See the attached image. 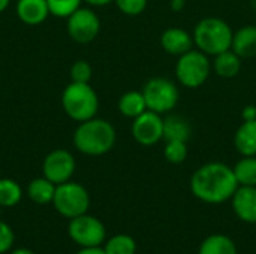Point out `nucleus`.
Segmentation results:
<instances>
[{
  "mask_svg": "<svg viewBox=\"0 0 256 254\" xmlns=\"http://www.w3.org/2000/svg\"><path fill=\"white\" fill-rule=\"evenodd\" d=\"M232 169L238 186L256 187V156L242 157Z\"/></svg>",
  "mask_w": 256,
  "mask_h": 254,
  "instance_id": "obj_22",
  "label": "nucleus"
},
{
  "mask_svg": "<svg viewBox=\"0 0 256 254\" xmlns=\"http://www.w3.org/2000/svg\"><path fill=\"white\" fill-rule=\"evenodd\" d=\"M184 6H186V0H171V3H170V7L174 12H180Z\"/></svg>",
  "mask_w": 256,
  "mask_h": 254,
  "instance_id": "obj_32",
  "label": "nucleus"
},
{
  "mask_svg": "<svg viewBox=\"0 0 256 254\" xmlns=\"http://www.w3.org/2000/svg\"><path fill=\"white\" fill-rule=\"evenodd\" d=\"M75 172V159L68 150L51 151L42 163V174L56 186L70 181Z\"/></svg>",
  "mask_w": 256,
  "mask_h": 254,
  "instance_id": "obj_11",
  "label": "nucleus"
},
{
  "mask_svg": "<svg viewBox=\"0 0 256 254\" xmlns=\"http://www.w3.org/2000/svg\"><path fill=\"white\" fill-rule=\"evenodd\" d=\"M21 199V187L9 178L0 180V207H14Z\"/></svg>",
  "mask_w": 256,
  "mask_h": 254,
  "instance_id": "obj_24",
  "label": "nucleus"
},
{
  "mask_svg": "<svg viewBox=\"0 0 256 254\" xmlns=\"http://www.w3.org/2000/svg\"><path fill=\"white\" fill-rule=\"evenodd\" d=\"M118 111L122 115L132 118V120L141 115L142 112H146L147 103H146L142 91L132 90V91H126L124 94H122V97L118 99Z\"/></svg>",
  "mask_w": 256,
  "mask_h": 254,
  "instance_id": "obj_19",
  "label": "nucleus"
},
{
  "mask_svg": "<svg viewBox=\"0 0 256 254\" xmlns=\"http://www.w3.org/2000/svg\"><path fill=\"white\" fill-rule=\"evenodd\" d=\"M231 49L242 58L256 57V25L248 24L234 31Z\"/></svg>",
  "mask_w": 256,
  "mask_h": 254,
  "instance_id": "obj_15",
  "label": "nucleus"
},
{
  "mask_svg": "<svg viewBox=\"0 0 256 254\" xmlns=\"http://www.w3.org/2000/svg\"><path fill=\"white\" fill-rule=\"evenodd\" d=\"M212 61L207 54L194 48L177 57L176 78L184 88H198L204 85L212 73Z\"/></svg>",
  "mask_w": 256,
  "mask_h": 254,
  "instance_id": "obj_5",
  "label": "nucleus"
},
{
  "mask_svg": "<svg viewBox=\"0 0 256 254\" xmlns=\"http://www.w3.org/2000/svg\"><path fill=\"white\" fill-rule=\"evenodd\" d=\"M252 4H254V7L256 9V0H252Z\"/></svg>",
  "mask_w": 256,
  "mask_h": 254,
  "instance_id": "obj_36",
  "label": "nucleus"
},
{
  "mask_svg": "<svg viewBox=\"0 0 256 254\" xmlns=\"http://www.w3.org/2000/svg\"><path fill=\"white\" fill-rule=\"evenodd\" d=\"M0 208H2V207H0Z\"/></svg>",
  "mask_w": 256,
  "mask_h": 254,
  "instance_id": "obj_37",
  "label": "nucleus"
},
{
  "mask_svg": "<svg viewBox=\"0 0 256 254\" xmlns=\"http://www.w3.org/2000/svg\"><path fill=\"white\" fill-rule=\"evenodd\" d=\"M56 184L51 183L50 180H46L45 177L42 178H36L33 180L28 187H27V193H28V198L34 202V204H39V205H45V204H50L52 202L54 199V193H56Z\"/></svg>",
  "mask_w": 256,
  "mask_h": 254,
  "instance_id": "obj_21",
  "label": "nucleus"
},
{
  "mask_svg": "<svg viewBox=\"0 0 256 254\" xmlns=\"http://www.w3.org/2000/svg\"><path fill=\"white\" fill-rule=\"evenodd\" d=\"M159 42L162 49L174 57H180L184 52L195 48L192 33L182 27H168L166 30L162 31Z\"/></svg>",
  "mask_w": 256,
  "mask_h": 254,
  "instance_id": "obj_12",
  "label": "nucleus"
},
{
  "mask_svg": "<svg viewBox=\"0 0 256 254\" xmlns=\"http://www.w3.org/2000/svg\"><path fill=\"white\" fill-rule=\"evenodd\" d=\"M104 250L106 254H135L136 253V243L132 237L120 234V235L112 237L106 243Z\"/></svg>",
  "mask_w": 256,
  "mask_h": 254,
  "instance_id": "obj_23",
  "label": "nucleus"
},
{
  "mask_svg": "<svg viewBox=\"0 0 256 254\" xmlns=\"http://www.w3.org/2000/svg\"><path fill=\"white\" fill-rule=\"evenodd\" d=\"M237 189L234 169L222 162L206 163L190 177V192L204 204L218 205L231 201Z\"/></svg>",
  "mask_w": 256,
  "mask_h": 254,
  "instance_id": "obj_1",
  "label": "nucleus"
},
{
  "mask_svg": "<svg viewBox=\"0 0 256 254\" xmlns=\"http://www.w3.org/2000/svg\"><path fill=\"white\" fill-rule=\"evenodd\" d=\"M10 254H34V253H32V252H30V250H27V249H18V250L12 252Z\"/></svg>",
  "mask_w": 256,
  "mask_h": 254,
  "instance_id": "obj_34",
  "label": "nucleus"
},
{
  "mask_svg": "<svg viewBox=\"0 0 256 254\" xmlns=\"http://www.w3.org/2000/svg\"><path fill=\"white\" fill-rule=\"evenodd\" d=\"M76 254H106L104 249L100 247H84L82 250H80Z\"/></svg>",
  "mask_w": 256,
  "mask_h": 254,
  "instance_id": "obj_31",
  "label": "nucleus"
},
{
  "mask_svg": "<svg viewBox=\"0 0 256 254\" xmlns=\"http://www.w3.org/2000/svg\"><path fill=\"white\" fill-rule=\"evenodd\" d=\"M132 138L142 147H153L164 139V117L158 112L147 109L130 126Z\"/></svg>",
  "mask_w": 256,
  "mask_h": 254,
  "instance_id": "obj_10",
  "label": "nucleus"
},
{
  "mask_svg": "<svg viewBox=\"0 0 256 254\" xmlns=\"http://www.w3.org/2000/svg\"><path fill=\"white\" fill-rule=\"evenodd\" d=\"M52 204L63 217L75 219L87 213L90 207V196L81 184L66 181L56 187Z\"/></svg>",
  "mask_w": 256,
  "mask_h": 254,
  "instance_id": "obj_7",
  "label": "nucleus"
},
{
  "mask_svg": "<svg viewBox=\"0 0 256 254\" xmlns=\"http://www.w3.org/2000/svg\"><path fill=\"white\" fill-rule=\"evenodd\" d=\"M70 238L81 247H99L105 241V226L96 217L82 214L70 219Z\"/></svg>",
  "mask_w": 256,
  "mask_h": 254,
  "instance_id": "obj_9",
  "label": "nucleus"
},
{
  "mask_svg": "<svg viewBox=\"0 0 256 254\" xmlns=\"http://www.w3.org/2000/svg\"><path fill=\"white\" fill-rule=\"evenodd\" d=\"M242 63H243V58L240 55H237L232 49H228V51H224V52L214 55V58L212 61V69L214 70V73L218 76L231 79L240 73Z\"/></svg>",
  "mask_w": 256,
  "mask_h": 254,
  "instance_id": "obj_17",
  "label": "nucleus"
},
{
  "mask_svg": "<svg viewBox=\"0 0 256 254\" xmlns=\"http://www.w3.org/2000/svg\"><path fill=\"white\" fill-rule=\"evenodd\" d=\"M186 1H188V0H186Z\"/></svg>",
  "mask_w": 256,
  "mask_h": 254,
  "instance_id": "obj_38",
  "label": "nucleus"
},
{
  "mask_svg": "<svg viewBox=\"0 0 256 254\" xmlns=\"http://www.w3.org/2000/svg\"><path fill=\"white\" fill-rule=\"evenodd\" d=\"M12 244H14V232H12V229L6 223L0 222V253L8 252L12 247Z\"/></svg>",
  "mask_w": 256,
  "mask_h": 254,
  "instance_id": "obj_29",
  "label": "nucleus"
},
{
  "mask_svg": "<svg viewBox=\"0 0 256 254\" xmlns=\"http://www.w3.org/2000/svg\"><path fill=\"white\" fill-rule=\"evenodd\" d=\"M114 3L122 13L128 16H138L146 10L148 0H114Z\"/></svg>",
  "mask_w": 256,
  "mask_h": 254,
  "instance_id": "obj_28",
  "label": "nucleus"
},
{
  "mask_svg": "<svg viewBox=\"0 0 256 254\" xmlns=\"http://www.w3.org/2000/svg\"><path fill=\"white\" fill-rule=\"evenodd\" d=\"M188 142L183 141H165L164 156L168 163L180 165L188 159Z\"/></svg>",
  "mask_w": 256,
  "mask_h": 254,
  "instance_id": "obj_25",
  "label": "nucleus"
},
{
  "mask_svg": "<svg viewBox=\"0 0 256 254\" xmlns=\"http://www.w3.org/2000/svg\"><path fill=\"white\" fill-rule=\"evenodd\" d=\"M192 36L196 49L208 57H214L231 49L234 31L225 19L219 16H206L195 24Z\"/></svg>",
  "mask_w": 256,
  "mask_h": 254,
  "instance_id": "obj_3",
  "label": "nucleus"
},
{
  "mask_svg": "<svg viewBox=\"0 0 256 254\" xmlns=\"http://www.w3.org/2000/svg\"><path fill=\"white\" fill-rule=\"evenodd\" d=\"M231 201L232 210L242 222L249 225L256 223V187L238 186Z\"/></svg>",
  "mask_w": 256,
  "mask_h": 254,
  "instance_id": "obj_13",
  "label": "nucleus"
},
{
  "mask_svg": "<svg viewBox=\"0 0 256 254\" xmlns=\"http://www.w3.org/2000/svg\"><path fill=\"white\" fill-rule=\"evenodd\" d=\"M62 105L69 118L82 123L96 117L99 97L90 84L70 82L62 94Z\"/></svg>",
  "mask_w": 256,
  "mask_h": 254,
  "instance_id": "obj_4",
  "label": "nucleus"
},
{
  "mask_svg": "<svg viewBox=\"0 0 256 254\" xmlns=\"http://www.w3.org/2000/svg\"><path fill=\"white\" fill-rule=\"evenodd\" d=\"M82 0H46L50 13L57 18H68L78 7H81Z\"/></svg>",
  "mask_w": 256,
  "mask_h": 254,
  "instance_id": "obj_26",
  "label": "nucleus"
},
{
  "mask_svg": "<svg viewBox=\"0 0 256 254\" xmlns=\"http://www.w3.org/2000/svg\"><path fill=\"white\" fill-rule=\"evenodd\" d=\"M142 94L147 103V109L160 115L170 114L180 100L177 84L165 76L150 78L142 88Z\"/></svg>",
  "mask_w": 256,
  "mask_h": 254,
  "instance_id": "obj_6",
  "label": "nucleus"
},
{
  "mask_svg": "<svg viewBox=\"0 0 256 254\" xmlns=\"http://www.w3.org/2000/svg\"><path fill=\"white\" fill-rule=\"evenodd\" d=\"M234 147L243 157L256 156V120L243 121L234 133Z\"/></svg>",
  "mask_w": 256,
  "mask_h": 254,
  "instance_id": "obj_16",
  "label": "nucleus"
},
{
  "mask_svg": "<svg viewBox=\"0 0 256 254\" xmlns=\"http://www.w3.org/2000/svg\"><path fill=\"white\" fill-rule=\"evenodd\" d=\"M15 10L20 21L27 25L42 24L51 15L46 0H18Z\"/></svg>",
  "mask_w": 256,
  "mask_h": 254,
  "instance_id": "obj_14",
  "label": "nucleus"
},
{
  "mask_svg": "<svg viewBox=\"0 0 256 254\" xmlns=\"http://www.w3.org/2000/svg\"><path fill=\"white\" fill-rule=\"evenodd\" d=\"M93 75V69L88 61L86 60H78L70 66V79L72 82H82L88 84Z\"/></svg>",
  "mask_w": 256,
  "mask_h": 254,
  "instance_id": "obj_27",
  "label": "nucleus"
},
{
  "mask_svg": "<svg viewBox=\"0 0 256 254\" xmlns=\"http://www.w3.org/2000/svg\"><path fill=\"white\" fill-rule=\"evenodd\" d=\"M9 1L10 0H0V12H3L9 6Z\"/></svg>",
  "mask_w": 256,
  "mask_h": 254,
  "instance_id": "obj_35",
  "label": "nucleus"
},
{
  "mask_svg": "<svg viewBox=\"0 0 256 254\" xmlns=\"http://www.w3.org/2000/svg\"><path fill=\"white\" fill-rule=\"evenodd\" d=\"M86 3H88L90 6H106L110 3H112L114 0H82Z\"/></svg>",
  "mask_w": 256,
  "mask_h": 254,
  "instance_id": "obj_33",
  "label": "nucleus"
},
{
  "mask_svg": "<svg viewBox=\"0 0 256 254\" xmlns=\"http://www.w3.org/2000/svg\"><path fill=\"white\" fill-rule=\"evenodd\" d=\"M72 139L80 153L86 156H104L114 148L117 133L110 121L93 117L80 123Z\"/></svg>",
  "mask_w": 256,
  "mask_h": 254,
  "instance_id": "obj_2",
  "label": "nucleus"
},
{
  "mask_svg": "<svg viewBox=\"0 0 256 254\" xmlns=\"http://www.w3.org/2000/svg\"><path fill=\"white\" fill-rule=\"evenodd\" d=\"M68 34L78 43H88L94 40L100 31V19L90 7H78L68 16Z\"/></svg>",
  "mask_w": 256,
  "mask_h": 254,
  "instance_id": "obj_8",
  "label": "nucleus"
},
{
  "mask_svg": "<svg viewBox=\"0 0 256 254\" xmlns=\"http://www.w3.org/2000/svg\"><path fill=\"white\" fill-rule=\"evenodd\" d=\"M192 135L190 123L178 114H170L164 118V141L188 142Z\"/></svg>",
  "mask_w": 256,
  "mask_h": 254,
  "instance_id": "obj_18",
  "label": "nucleus"
},
{
  "mask_svg": "<svg viewBox=\"0 0 256 254\" xmlns=\"http://www.w3.org/2000/svg\"><path fill=\"white\" fill-rule=\"evenodd\" d=\"M198 254H237V247L230 237L214 234L202 241Z\"/></svg>",
  "mask_w": 256,
  "mask_h": 254,
  "instance_id": "obj_20",
  "label": "nucleus"
},
{
  "mask_svg": "<svg viewBox=\"0 0 256 254\" xmlns=\"http://www.w3.org/2000/svg\"><path fill=\"white\" fill-rule=\"evenodd\" d=\"M242 118L243 121H249V120H256V106L255 105H248L243 108L242 111Z\"/></svg>",
  "mask_w": 256,
  "mask_h": 254,
  "instance_id": "obj_30",
  "label": "nucleus"
}]
</instances>
